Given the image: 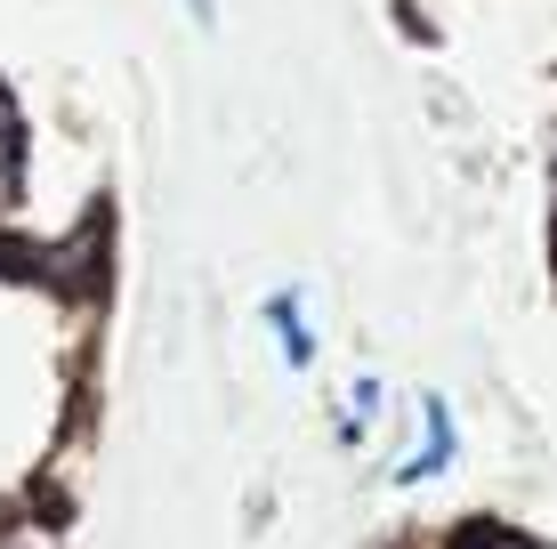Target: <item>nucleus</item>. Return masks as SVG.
<instances>
[{
  "label": "nucleus",
  "mask_w": 557,
  "mask_h": 549,
  "mask_svg": "<svg viewBox=\"0 0 557 549\" xmlns=\"http://www.w3.org/2000/svg\"><path fill=\"white\" fill-rule=\"evenodd\" d=\"M469 549H542V541H525V534H476Z\"/></svg>",
  "instance_id": "obj_4"
},
{
  "label": "nucleus",
  "mask_w": 557,
  "mask_h": 549,
  "mask_svg": "<svg viewBox=\"0 0 557 549\" xmlns=\"http://www.w3.org/2000/svg\"><path fill=\"white\" fill-rule=\"evenodd\" d=\"M186 9H195V16H202V25H210V0H186Z\"/></svg>",
  "instance_id": "obj_5"
},
{
  "label": "nucleus",
  "mask_w": 557,
  "mask_h": 549,
  "mask_svg": "<svg viewBox=\"0 0 557 549\" xmlns=\"http://www.w3.org/2000/svg\"><path fill=\"white\" fill-rule=\"evenodd\" d=\"M16 195V113H9V98H0V202Z\"/></svg>",
  "instance_id": "obj_3"
},
{
  "label": "nucleus",
  "mask_w": 557,
  "mask_h": 549,
  "mask_svg": "<svg viewBox=\"0 0 557 549\" xmlns=\"http://www.w3.org/2000/svg\"><path fill=\"white\" fill-rule=\"evenodd\" d=\"M549 226H557V195H549Z\"/></svg>",
  "instance_id": "obj_6"
},
{
  "label": "nucleus",
  "mask_w": 557,
  "mask_h": 549,
  "mask_svg": "<svg viewBox=\"0 0 557 549\" xmlns=\"http://www.w3.org/2000/svg\"><path fill=\"white\" fill-rule=\"evenodd\" d=\"M453 461V412H445V396H429V445L405 461V485H420V477H436V469Z\"/></svg>",
  "instance_id": "obj_1"
},
{
  "label": "nucleus",
  "mask_w": 557,
  "mask_h": 549,
  "mask_svg": "<svg viewBox=\"0 0 557 549\" xmlns=\"http://www.w3.org/2000/svg\"><path fill=\"white\" fill-rule=\"evenodd\" d=\"M275 339H283V355H292V364H315V339H307V315H299V299H275Z\"/></svg>",
  "instance_id": "obj_2"
}]
</instances>
